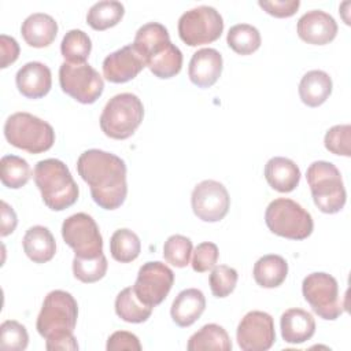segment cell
Instances as JSON below:
<instances>
[{
  "mask_svg": "<svg viewBox=\"0 0 351 351\" xmlns=\"http://www.w3.org/2000/svg\"><path fill=\"white\" fill-rule=\"evenodd\" d=\"M81 178L89 185L93 202L104 210L121 207L128 195L126 165L115 154L88 149L77 160Z\"/></svg>",
  "mask_w": 351,
  "mask_h": 351,
  "instance_id": "obj_1",
  "label": "cell"
},
{
  "mask_svg": "<svg viewBox=\"0 0 351 351\" xmlns=\"http://www.w3.org/2000/svg\"><path fill=\"white\" fill-rule=\"evenodd\" d=\"M132 45L155 77L166 80L181 71L182 52L170 41L169 32L162 23L148 22L143 25L136 32Z\"/></svg>",
  "mask_w": 351,
  "mask_h": 351,
  "instance_id": "obj_2",
  "label": "cell"
},
{
  "mask_svg": "<svg viewBox=\"0 0 351 351\" xmlns=\"http://www.w3.org/2000/svg\"><path fill=\"white\" fill-rule=\"evenodd\" d=\"M33 177L48 208L63 211L77 202L80 195L78 185L62 160L49 158L37 162Z\"/></svg>",
  "mask_w": 351,
  "mask_h": 351,
  "instance_id": "obj_3",
  "label": "cell"
},
{
  "mask_svg": "<svg viewBox=\"0 0 351 351\" xmlns=\"http://www.w3.org/2000/svg\"><path fill=\"white\" fill-rule=\"evenodd\" d=\"M314 204L325 214L339 213L347 199L339 169L326 160L313 162L306 173Z\"/></svg>",
  "mask_w": 351,
  "mask_h": 351,
  "instance_id": "obj_4",
  "label": "cell"
},
{
  "mask_svg": "<svg viewBox=\"0 0 351 351\" xmlns=\"http://www.w3.org/2000/svg\"><path fill=\"white\" fill-rule=\"evenodd\" d=\"M5 140L29 154L48 151L55 143L53 128L29 112H15L4 123Z\"/></svg>",
  "mask_w": 351,
  "mask_h": 351,
  "instance_id": "obj_5",
  "label": "cell"
},
{
  "mask_svg": "<svg viewBox=\"0 0 351 351\" xmlns=\"http://www.w3.org/2000/svg\"><path fill=\"white\" fill-rule=\"evenodd\" d=\"M144 118V106L138 96L125 92L112 96L100 115L101 132L115 140L129 138Z\"/></svg>",
  "mask_w": 351,
  "mask_h": 351,
  "instance_id": "obj_6",
  "label": "cell"
},
{
  "mask_svg": "<svg viewBox=\"0 0 351 351\" xmlns=\"http://www.w3.org/2000/svg\"><path fill=\"white\" fill-rule=\"evenodd\" d=\"M265 222L271 233L289 240H304L314 229L310 213L295 200L287 197H278L269 203Z\"/></svg>",
  "mask_w": 351,
  "mask_h": 351,
  "instance_id": "obj_7",
  "label": "cell"
},
{
  "mask_svg": "<svg viewBox=\"0 0 351 351\" xmlns=\"http://www.w3.org/2000/svg\"><path fill=\"white\" fill-rule=\"evenodd\" d=\"M78 318V304L74 296L66 291H51L40 310L36 328L44 339L73 333Z\"/></svg>",
  "mask_w": 351,
  "mask_h": 351,
  "instance_id": "obj_8",
  "label": "cell"
},
{
  "mask_svg": "<svg viewBox=\"0 0 351 351\" xmlns=\"http://www.w3.org/2000/svg\"><path fill=\"white\" fill-rule=\"evenodd\" d=\"M302 292L313 311L322 319L333 321L346 310V303L339 293V284L328 273L317 271L304 277Z\"/></svg>",
  "mask_w": 351,
  "mask_h": 351,
  "instance_id": "obj_9",
  "label": "cell"
},
{
  "mask_svg": "<svg viewBox=\"0 0 351 351\" xmlns=\"http://www.w3.org/2000/svg\"><path fill=\"white\" fill-rule=\"evenodd\" d=\"M223 32L221 14L210 5H199L185 11L178 19V36L189 47L217 41Z\"/></svg>",
  "mask_w": 351,
  "mask_h": 351,
  "instance_id": "obj_10",
  "label": "cell"
},
{
  "mask_svg": "<svg viewBox=\"0 0 351 351\" xmlns=\"http://www.w3.org/2000/svg\"><path fill=\"white\" fill-rule=\"evenodd\" d=\"M59 84L64 93L82 104L95 103L104 89L101 75L88 63L63 62L59 67Z\"/></svg>",
  "mask_w": 351,
  "mask_h": 351,
  "instance_id": "obj_11",
  "label": "cell"
},
{
  "mask_svg": "<svg viewBox=\"0 0 351 351\" xmlns=\"http://www.w3.org/2000/svg\"><path fill=\"white\" fill-rule=\"evenodd\" d=\"M62 237L78 258H97L103 254V237L99 226L85 213L73 214L63 221Z\"/></svg>",
  "mask_w": 351,
  "mask_h": 351,
  "instance_id": "obj_12",
  "label": "cell"
},
{
  "mask_svg": "<svg viewBox=\"0 0 351 351\" xmlns=\"http://www.w3.org/2000/svg\"><path fill=\"white\" fill-rule=\"evenodd\" d=\"M174 282L173 270L159 262H145L137 273L134 285L132 287L136 296L147 306L155 307L160 304L169 295Z\"/></svg>",
  "mask_w": 351,
  "mask_h": 351,
  "instance_id": "obj_13",
  "label": "cell"
},
{
  "mask_svg": "<svg viewBox=\"0 0 351 351\" xmlns=\"http://www.w3.org/2000/svg\"><path fill=\"white\" fill-rule=\"evenodd\" d=\"M193 214L204 222H218L225 218L230 207L228 189L215 180L199 182L191 195Z\"/></svg>",
  "mask_w": 351,
  "mask_h": 351,
  "instance_id": "obj_14",
  "label": "cell"
},
{
  "mask_svg": "<svg viewBox=\"0 0 351 351\" xmlns=\"http://www.w3.org/2000/svg\"><path fill=\"white\" fill-rule=\"evenodd\" d=\"M237 343L243 351H266L276 341L274 321L265 311L247 313L236 332Z\"/></svg>",
  "mask_w": 351,
  "mask_h": 351,
  "instance_id": "obj_15",
  "label": "cell"
},
{
  "mask_svg": "<svg viewBox=\"0 0 351 351\" xmlns=\"http://www.w3.org/2000/svg\"><path fill=\"white\" fill-rule=\"evenodd\" d=\"M147 67L143 56L133 45H125L103 60V75L114 84H123L136 78Z\"/></svg>",
  "mask_w": 351,
  "mask_h": 351,
  "instance_id": "obj_16",
  "label": "cell"
},
{
  "mask_svg": "<svg viewBox=\"0 0 351 351\" xmlns=\"http://www.w3.org/2000/svg\"><path fill=\"white\" fill-rule=\"evenodd\" d=\"M337 23L332 15L321 10H311L303 14L296 25L298 36L307 44L325 45L335 40Z\"/></svg>",
  "mask_w": 351,
  "mask_h": 351,
  "instance_id": "obj_17",
  "label": "cell"
},
{
  "mask_svg": "<svg viewBox=\"0 0 351 351\" xmlns=\"http://www.w3.org/2000/svg\"><path fill=\"white\" fill-rule=\"evenodd\" d=\"M222 67V55L217 49L202 48L192 55L188 67V75L191 82L196 86L210 88L221 77Z\"/></svg>",
  "mask_w": 351,
  "mask_h": 351,
  "instance_id": "obj_18",
  "label": "cell"
},
{
  "mask_svg": "<svg viewBox=\"0 0 351 351\" xmlns=\"http://www.w3.org/2000/svg\"><path fill=\"white\" fill-rule=\"evenodd\" d=\"M15 82L18 90L25 97H44L52 86L51 70L41 62H29L18 70L15 75Z\"/></svg>",
  "mask_w": 351,
  "mask_h": 351,
  "instance_id": "obj_19",
  "label": "cell"
},
{
  "mask_svg": "<svg viewBox=\"0 0 351 351\" xmlns=\"http://www.w3.org/2000/svg\"><path fill=\"white\" fill-rule=\"evenodd\" d=\"M281 336L289 344H302L315 333L314 317L303 308H288L280 319Z\"/></svg>",
  "mask_w": 351,
  "mask_h": 351,
  "instance_id": "obj_20",
  "label": "cell"
},
{
  "mask_svg": "<svg viewBox=\"0 0 351 351\" xmlns=\"http://www.w3.org/2000/svg\"><path fill=\"white\" fill-rule=\"evenodd\" d=\"M204 308L206 298L203 292L196 288H188L176 296L170 308V314L178 326L186 328L200 318Z\"/></svg>",
  "mask_w": 351,
  "mask_h": 351,
  "instance_id": "obj_21",
  "label": "cell"
},
{
  "mask_svg": "<svg viewBox=\"0 0 351 351\" xmlns=\"http://www.w3.org/2000/svg\"><path fill=\"white\" fill-rule=\"evenodd\" d=\"M21 33L27 45L33 48H44L52 44L56 38L58 23L48 14L34 12L22 22Z\"/></svg>",
  "mask_w": 351,
  "mask_h": 351,
  "instance_id": "obj_22",
  "label": "cell"
},
{
  "mask_svg": "<svg viewBox=\"0 0 351 351\" xmlns=\"http://www.w3.org/2000/svg\"><path fill=\"white\" fill-rule=\"evenodd\" d=\"M265 178L277 192L288 193L299 185L300 170L293 160L284 156H274L265 165Z\"/></svg>",
  "mask_w": 351,
  "mask_h": 351,
  "instance_id": "obj_23",
  "label": "cell"
},
{
  "mask_svg": "<svg viewBox=\"0 0 351 351\" xmlns=\"http://www.w3.org/2000/svg\"><path fill=\"white\" fill-rule=\"evenodd\" d=\"M23 251L34 263H45L55 256L56 243L51 230L45 226L36 225L26 230L22 240Z\"/></svg>",
  "mask_w": 351,
  "mask_h": 351,
  "instance_id": "obj_24",
  "label": "cell"
},
{
  "mask_svg": "<svg viewBox=\"0 0 351 351\" xmlns=\"http://www.w3.org/2000/svg\"><path fill=\"white\" fill-rule=\"evenodd\" d=\"M332 78L322 70L307 71L299 84L300 100L308 107H318L326 101L332 93Z\"/></svg>",
  "mask_w": 351,
  "mask_h": 351,
  "instance_id": "obj_25",
  "label": "cell"
},
{
  "mask_svg": "<svg viewBox=\"0 0 351 351\" xmlns=\"http://www.w3.org/2000/svg\"><path fill=\"white\" fill-rule=\"evenodd\" d=\"M252 274L258 285L263 288H277L287 278L288 263L280 255H263L255 262Z\"/></svg>",
  "mask_w": 351,
  "mask_h": 351,
  "instance_id": "obj_26",
  "label": "cell"
},
{
  "mask_svg": "<svg viewBox=\"0 0 351 351\" xmlns=\"http://www.w3.org/2000/svg\"><path fill=\"white\" fill-rule=\"evenodd\" d=\"M186 348L189 351H204V350L230 351L232 341L228 332L222 326L217 324H207L189 337Z\"/></svg>",
  "mask_w": 351,
  "mask_h": 351,
  "instance_id": "obj_27",
  "label": "cell"
},
{
  "mask_svg": "<svg viewBox=\"0 0 351 351\" xmlns=\"http://www.w3.org/2000/svg\"><path fill=\"white\" fill-rule=\"evenodd\" d=\"M117 315L130 324H140L147 321L152 314V307L144 304L134 293L132 287L122 289L115 299Z\"/></svg>",
  "mask_w": 351,
  "mask_h": 351,
  "instance_id": "obj_28",
  "label": "cell"
},
{
  "mask_svg": "<svg viewBox=\"0 0 351 351\" xmlns=\"http://www.w3.org/2000/svg\"><path fill=\"white\" fill-rule=\"evenodd\" d=\"M123 14L125 7L122 3L115 0H101L89 8L86 22L95 30H106L118 25Z\"/></svg>",
  "mask_w": 351,
  "mask_h": 351,
  "instance_id": "obj_29",
  "label": "cell"
},
{
  "mask_svg": "<svg viewBox=\"0 0 351 351\" xmlns=\"http://www.w3.org/2000/svg\"><path fill=\"white\" fill-rule=\"evenodd\" d=\"M141 251V243L138 236L126 228L118 229L110 239L111 256L121 263H129L134 261Z\"/></svg>",
  "mask_w": 351,
  "mask_h": 351,
  "instance_id": "obj_30",
  "label": "cell"
},
{
  "mask_svg": "<svg viewBox=\"0 0 351 351\" xmlns=\"http://www.w3.org/2000/svg\"><path fill=\"white\" fill-rule=\"evenodd\" d=\"M92 51V41L89 36L80 29L69 30L60 44L62 56L66 59L67 63L80 64L86 63L89 53Z\"/></svg>",
  "mask_w": 351,
  "mask_h": 351,
  "instance_id": "obj_31",
  "label": "cell"
},
{
  "mask_svg": "<svg viewBox=\"0 0 351 351\" xmlns=\"http://www.w3.org/2000/svg\"><path fill=\"white\" fill-rule=\"evenodd\" d=\"M0 169L3 185L11 189L22 188L32 177L30 165L16 155H4L0 160Z\"/></svg>",
  "mask_w": 351,
  "mask_h": 351,
  "instance_id": "obj_32",
  "label": "cell"
},
{
  "mask_svg": "<svg viewBox=\"0 0 351 351\" xmlns=\"http://www.w3.org/2000/svg\"><path fill=\"white\" fill-rule=\"evenodd\" d=\"M228 45L239 55H251L262 43L259 30L248 23H237L232 26L226 36Z\"/></svg>",
  "mask_w": 351,
  "mask_h": 351,
  "instance_id": "obj_33",
  "label": "cell"
},
{
  "mask_svg": "<svg viewBox=\"0 0 351 351\" xmlns=\"http://www.w3.org/2000/svg\"><path fill=\"white\" fill-rule=\"evenodd\" d=\"M107 259L104 254L97 258H78L74 256L73 259V273L77 280L85 284L96 282L101 280L107 273Z\"/></svg>",
  "mask_w": 351,
  "mask_h": 351,
  "instance_id": "obj_34",
  "label": "cell"
},
{
  "mask_svg": "<svg viewBox=\"0 0 351 351\" xmlns=\"http://www.w3.org/2000/svg\"><path fill=\"white\" fill-rule=\"evenodd\" d=\"M192 254V241L182 234L170 236L163 245V258L176 267H185Z\"/></svg>",
  "mask_w": 351,
  "mask_h": 351,
  "instance_id": "obj_35",
  "label": "cell"
},
{
  "mask_svg": "<svg viewBox=\"0 0 351 351\" xmlns=\"http://www.w3.org/2000/svg\"><path fill=\"white\" fill-rule=\"evenodd\" d=\"M29 335L26 328L14 319L0 325V348L4 351H23L27 347Z\"/></svg>",
  "mask_w": 351,
  "mask_h": 351,
  "instance_id": "obj_36",
  "label": "cell"
},
{
  "mask_svg": "<svg viewBox=\"0 0 351 351\" xmlns=\"http://www.w3.org/2000/svg\"><path fill=\"white\" fill-rule=\"evenodd\" d=\"M237 278H239V274L236 269L226 265L214 266L208 278L210 289L213 295L215 298H226L236 288Z\"/></svg>",
  "mask_w": 351,
  "mask_h": 351,
  "instance_id": "obj_37",
  "label": "cell"
},
{
  "mask_svg": "<svg viewBox=\"0 0 351 351\" xmlns=\"http://www.w3.org/2000/svg\"><path fill=\"white\" fill-rule=\"evenodd\" d=\"M325 148L341 156L351 155V126L350 125H335L332 126L324 138Z\"/></svg>",
  "mask_w": 351,
  "mask_h": 351,
  "instance_id": "obj_38",
  "label": "cell"
},
{
  "mask_svg": "<svg viewBox=\"0 0 351 351\" xmlns=\"http://www.w3.org/2000/svg\"><path fill=\"white\" fill-rule=\"evenodd\" d=\"M218 256H219V251H218L217 244H214L211 241L200 243L195 248V252H193L192 269L197 273L208 271L217 265Z\"/></svg>",
  "mask_w": 351,
  "mask_h": 351,
  "instance_id": "obj_39",
  "label": "cell"
},
{
  "mask_svg": "<svg viewBox=\"0 0 351 351\" xmlns=\"http://www.w3.org/2000/svg\"><path fill=\"white\" fill-rule=\"evenodd\" d=\"M258 5L263 11H266L269 15H273L276 18H288L298 11L300 1L299 0H271V1L259 0Z\"/></svg>",
  "mask_w": 351,
  "mask_h": 351,
  "instance_id": "obj_40",
  "label": "cell"
},
{
  "mask_svg": "<svg viewBox=\"0 0 351 351\" xmlns=\"http://www.w3.org/2000/svg\"><path fill=\"white\" fill-rule=\"evenodd\" d=\"M106 348L108 351H122V350H129V351H140L141 344L140 340L136 335L126 332V330H118L114 332L108 340Z\"/></svg>",
  "mask_w": 351,
  "mask_h": 351,
  "instance_id": "obj_41",
  "label": "cell"
},
{
  "mask_svg": "<svg viewBox=\"0 0 351 351\" xmlns=\"http://www.w3.org/2000/svg\"><path fill=\"white\" fill-rule=\"evenodd\" d=\"M0 53H1V69L8 67L19 56V45L14 37L7 34L0 36Z\"/></svg>",
  "mask_w": 351,
  "mask_h": 351,
  "instance_id": "obj_42",
  "label": "cell"
},
{
  "mask_svg": "<svg viewBox=\"0 0 351 351\" xmlns=\"http://www.w3.org/2000/svg\"><path fill=\"white\" fill-rule=\"evenodd\" d=\"M45 340H47L45 347L48 351H56V350L75 351V350H78V343L73 333H63V335L48 337Z\"/></svg>",
  "mask_w": 351,
  "mask_h": 351,
  "instance_id": "obj_43",
  "label": "cell"
},
{
  "mask_svg": "<svg viewBox=\"0 0 351 351\" xmlns=\"http://www.w3.org/2000/svg\"><path fill=\"white\" fill-rule=\"evenodd\" d=\"M16 223H18V219H16L15 211L8 203L1 200V230H0L1 237L11 234L15 230Z\"/></svg>",
  "mask_w": 351,
  "mask_h": 351,
  "instance_id": "obj_44",
  "label": "cell"
}]
</instances>
